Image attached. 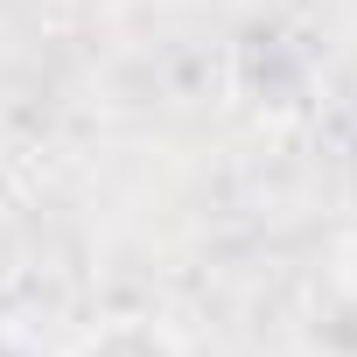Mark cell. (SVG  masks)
Wrapping results in <instances>:
<instances>
[{
  "instance_id": "cell-1",
  "label": "cell",
  "mask_w": 357,
  "mask_h": 357,
  "mask_svg": "<svg viewBox=\"0 0 357 357\" xmlns=\"http://www.w3.org/2000/svg\"><path fill=\"white\" fill-rule=\"evenodd\" d=\"M84 357H168V336L154 322H133V329H105L84 343Z\"/></svg>"
}]
</instances>
